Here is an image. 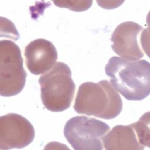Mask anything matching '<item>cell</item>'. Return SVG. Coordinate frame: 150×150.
I'll use <instances>...</instances> for the list:
<instances>
[{
    "mask_svg": "<svg viewBox=\"0 0 150 150\" xmlns=\"http://www.w3.org/2000/svg\"><path fill=\"white\" fill-rule=\"evenodd\" d=\"M111 86L125 98L140 101L150 93V64L145 60L110 58L105 67Z\"/></svg>",
    "mask_w": 150,
    "mask_h": 150,
    "instance_id": "obj_1",
    "label": "cell"
},
{
    "mask_svg": "<svg viewBox=\"0 0 150 150\" xmlns=\"http://www.w3.org/2000/svg\"><path fill=\"white\" fill-rule=\"evenodd\" d=\"M74 110L78 114L109 120L117 117L122 109V101L109 81L86 82L78 89Z\"/></svg>",
    "mask_w": 150,
    "mask_h": 150,
    "instance_id": "obj_2",
    "label": "cell"
},
{
    "mask_svg": "<svg viewBox=\"0 0 150 150\" xmlns=\"http://www.w3.org/2000/svg\"><path fill=\"white\" fill-rule=\"evenodd\" d=\"M41 99L46 109L61 112L70 107L73 101L75 84L70 67L63 62H57L39 79Z\"/></svg>",
    "mask_w": 150,
    "mask_h": 150,
    "instance_id": "obj_3",
    "label": "cell"
},
{
    "mask_svg": "<svg viewBox=\"0 0 150 150\" xmlns=\"http://www.w3.org/2000/svg\"><path fill=\"white\" fill-rule=\"evenodd\" d=\"M27 73L19 46L9 40L0 42V93L11 97L19 94L25 87Z\"/></svg>",
    "mask_w": 150,
    "mask_h": 150,
    "instance_id": "obj_4",
    "label": "cell"
},
{
    "mask_svg": "<svg viewBox=\"0 0 150 150\" xmlns=\"http://www.w3.org/2000/svg\"><path fill=\"white\" fill-rule=\"evenodd\" d=\"M110 130L106 123L86 116L69 119L64 128V135L76 150H101L103 138Z\"/></svg>",
    "mask_w": 150,
    "mask_h": 150,
    "instance_id": "obj_5",
    "label": "cell"
},
{
    "mask_svg": "<svg viewBox=\"0 0 150 150\" xmlns=\"http://www.w3.org/2000/svg\"><path fill=\"white\" fill-rule=\"evenodd\" d=\"M106 150H143L149 147V113L144 114L137 122L128 125H117L103 138Z\"/></svg>",
    "mask_w": 150,
    "mask_h": 150,
    "instance_id": "obj_6",
    "label": "cell"
},
{
    "mask_svg": "<svg viewBox=\"0 0 150 150\" xmlns=\"http://www.w3.org/2000/svg\"><path fill=\"white\" fill-rule=\"evenodd\" d=\"M111 47L121 58L136 60L145 51V30L137 23L127 21L120 23L113 32Z\"/></svg>",
    "mask_w": 150,
    "mask_h": 150,
    "instance_id": "obj_7",
    "label": "cell"
},
{
    "mask_svg": "<svg viewBox=\"0 0 150 150\" xmlns=\"http://www.w3.org/2000/svg\"><path fill=\"white\" fill-rule=\"evenodd\" d=\"M35 129L24 117L9 113L0 117V149H21L34 139Z\"/></svg>",
    "mask_w": 150,
    "mask_h": 150,
    "instance_id": "obj_8",
    "label": "cell"
},
{
    "mask_svg": "<svg viewBox=\"0 0 150 150\" xmlns=\"http://www.w3.org/2000/svg\"><path fill=\"white\" fill-rule=\"evenodd\" d=\"M24 54L27 68L35 75L48 71L57 59L55 46L52 42L44 39L30 42L26 46Z\"/></svg>",
    "mask_w": 150,
    "mask_h": 150,
    "instance_id": "obj_9",
    "label": "cell"
},
{
    "mask_svg": "<svg viewBox=\"0 0 150 150\" xmlns=\"http://www.w3.org/2000/svg\"><path fill=\"white\" fill-rule=\"evenodd\" d=\"M56 6L66 8L70 10L77 12L88 9L91 5L92 1H54Z\"/></svg>",
    "mask_w": 150,
    "mask_h": 150,
    "instance_id": "obj_10",
    "label": "cell"
}]
</instances>
